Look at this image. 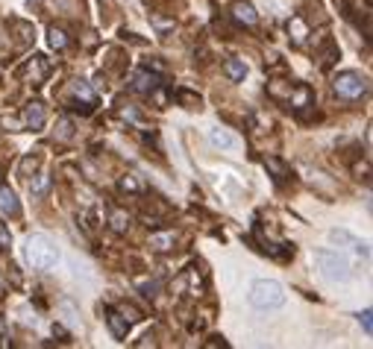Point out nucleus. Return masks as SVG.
Listing matches in <instances>:
<instances>
[{
	"instance_id": "nucleus-18",
	"label": "nucleus",
	"mask_w": 373,
	"mask_h": 349,
	"mask_svg": "<svg viewBox=\"0 0 373 349\" xmlns=\"http://www.w3.org/2000/svg\"><path fill=\"white\" fill-rule=\"evenodd\" d=\"M109 226H112V229H115L118 235H123V232H127V229H130V215H123V211H121V208H112V217H109Z\"/></svg>"
},
{
	"instance_id": "nucleus-25",
	"label": "nucleus",
	"mask_w": 373,
	"mask_h": 349,
	"mask_svg": "<svg viewBox=\"0 0 373 349\" xmlns=\"http://www.w3.org/2000/svg\"><path fill=\"white\" fill-rule=\"evenodd\" d=\"M121 191H130V194H135V191H139V182H135L132 177H121Z\"/></svg>"
},
{
	"instance_id": "nucleus-19",
	"label": "nucleus",
	"mask_w": 373,
	"mask_h": 349,
	"mask_svg": "<svg viewBox=\"0 0 373 349\" xmlns=\"http://www.w3.org/2000/svg\"><path fill=\"white\" fill-rule=\"evenodd\" d=\"M47 39H51V47H53V50H65V47L71 44L68 33H65V30H59V27H51V33H47Z\"/></svg>"
},
{
	"instance_id": "nucleus-2",
	"label": "nucleus",
	"mask_w": 373,
	"mask_h": 349,
	"mask_svg": "<svg viewBox=\"0 0 373 349\" xmlns=\"http://www.w3.org/2000/svg\"><path fill=\"white\" fill-rule=\"evenodd\" d=\"M312 258H315L318 270L327 279H332V282H347L350 279V261H347L341 253H335V249H315Z\"/></svg>"
},
{
	"instance_id": "nucleus-29",
	"label": "nucleus",
	"mask_w": 373,
	"mask_h": 349,
	"mask_svg": "<svg viewBox=\"0 0 373 349\" xmlns=\"http://www.w3.org/2000/svg\"><path fill=\"white\" fill-rule=\"evenodd\" d=\"M206 346H227V341H223V338H209Z\"/></svg>"
},
{
	"instance_id": "nucleus-7",
	"label": "nucleus",
	"mask_w": 373,
	"mask_h": 349,
	"mask_svg": "<svg viewBox=\"0 0 373 349\" xmlns=\"http://www.w3.org/2000/svg\"><path fill=\"white\" fill-rule=\"evenodd\" d=\"M229 15H232L235 24H241V27H256V24H259V12L250 3H241V0H238V3H232Z\"/></svg>"
},
{
	"instance_id": "nucleus-5",
	"label": "nucleus",
	"mask_w": 373,
	"mask_h": 349,
	"mask_svg": "<svg viewBox=\"0 0 373 349\" xmlns=\"http://www.w3.org/2000/svg\"><path fill=\"white\" fill-rule=\"evenodd\" d=\"M159 85H162V77H159V73H153V71H139V73H135V77H132V82H130V89L135 91V94H156L159 91Z\"/></svg>"
},
{
	"instance_id": "nucleus-22",
	"label": "nucleus",
	"mask_w": 373,
	"mask_h": 349,
	"mask_svg": "<svg viewBox=\"0 0 373 349\" xmlns=\"http://www.w3.org/2000/svg\"><path fill=\"white\" fill-rule=\"evenodd\" d=\"M56 138H59V141H71V138H73V120H71V118H62V120L56 123Z\"/></svg>"
},
{
	"instance_id": "nucleus-28",
	"label": "nucleus",
	"mask_w": 373,
	"mask_h": 349,
	"mask_svg": "<svg viewBox=\"0 0 373 349\" xmlns=\"http://www.w3.org/2000/svg\"><path fill=\"white\" fill-rule=\"evenodd\" d=\"M9 241H12V235H9V229L3 226V223H0V249H6Z\"/></svg>"
},
{
	"instance_id": "nucleus-12",
	"label": "nucleus",
	"mask_w": 373,
	"mask_h": 349,
	"mask_svg": "<svg viewBox=\"0 0 373 349\" xmlns=\"http://www.w3.org/2000/svg\"><path fill=\"white\" fill-rule=\"evenodd\" d=\"M173 244H177V232H153L150 235V247L156 253H168V249H173Z\"/></svg>"
},
{
	"instance_id": "nucleus-26",
	"label": "nucleus",
	"mask_w": 373,
	"mask_h": 349,
	"mask_svg": "<svg viewBox=\"0 0 373 349\" xmlns=\"http://www.w3.org/2000/svg\"><path fill=\"white\" fill-rule=\"evenodd\" d=\"M44 188H47V177H39V182H35V185H30V191H33L35 197H39V194H44Z\"/></svg>"
},
{
	"instance_id": "nucleus-17",
	"label": "nucleus",
	"mask_w": 373,
	"mask_h": 349,
	"mask_svg": "<svg viewBox=\"0 0 373 349\" xmlns=\"http://www.w3.org/2000/svg\"><path fill=\"white\" fill-rule=\"evenodd\" d=\"M265 168L273 173V179H279V182H285V179L291 177L288 165H285V161H279V159H273V156H268V159H265Z\"/></svg>"
},
{
	"instance_id": "nucleus-8",
	"label": "nucleus",
	"mask_w": 373,
	"mask_h": 349,
	"mask_svg": "<svg viewBox=\"0 0 373 349\" xmlns=\"http://www.w3.org/2000/svg\"><path fill=\"white\" fill-rule=\"evenodd\" d=\"M285 106H294L297 111H303V109H309V106H315V94L306 89V85H300V82H294V89H291V94H288V103Z\"/></svg>"
},
{
	"instance_id": "nucleus-27",
	"label": "nucleus",
	"mask_w": 373,
	"mask_h": 349,
	"mask_svg": "<svg viewBox=\"0 0 373 349\" xmlns=\"http://www.w3.org/2000/svg\"><path fill=\"white\" fill-rule=\"evenodd\" d=\"M156 291H159V282H144L141 285V294L144 296H156Z\"/></svg>"
},
{
	"instance_id": "nucleus-24",
	"label": "nucleus",
	"mask_w": 373,
	"mask_h": 349,
	"mask_svg": "<svg viewBox=\"0 0 373 349\" xmlns=\"http://www.w3.org/2000/svg\"><path fill=\"white\" fill-rule=\"evenodd\" d=\"M370 317H373V311H370V308H365L362 314H358V323H362V329H365L367 334L373 332V323H370Z\"/></svg>"
},
{
	"instance_id": "nucleus-4",
	"label": "nucleus",
	"mask_w": 373,
	"mask_h": 349,
	"mask_svg": "<svg viewBox=\"0 0 373 349\" xmlns=\"http://www.w3.org/2000/svg\"><path fill=\"white\" fill-rule=\"evenodd\" d=\"M367 77H362L358 71H344V73H338V77L332 80V91H335V97H341V100H347V103H353V100H362L365 94H367Z\"/></svg>"
},
{
	"instance_id": "nucleus-11",
	"label": "nucleus",
	"mask_w": 373,
	"mask_h": 349,
	"mask_svg": "<svg viewBox=\"0 0 373 349\" xmlns=\"http://www.w3.org/2000/svg\"><path fill=\"white\" fill-rule=\"evenodd\" d=\"M329 238H332L335 244H350V249H353V253H356V256H365V258L370 256V249H367V244H362V241H356V238H353V235H347V232H338V229H335V232L329 235Z\"/></svg>"
},
{
	"instance_id": "nucleus-15",
	"label": "nucleus",
	"mask_w": 373,
	"mask_h": 349,
	"mask_svg": "<svg viewBox=\"0 0 373 349\" xmlns=\"http://www.w3.org/2000/svg\"><path fill=\"white\" fill-rule=\"evenodd\" d=\"M209 141H212L215 147H220V150H235V144H238V141H235V135H229L227 129H212V132H209Z\"/></svg>"
},
{
	"instance_id": "nucleus-10",
	"label": "nucleus",
	"mask_w": 373,
	"mask_h": 349,
	"mask_svg": "<svg viewBox=\"0 0 373 349\" xmlns=\"http://www.w3.org/2000/svg\"><path fill=\"white\" fill-rule=\"evenodd\" d=\"M0 211H3L6 217H18L21 215V203L12 188H6V185H0Z\"/></svg>"
},
{
	"instance_id": "nucleus-20",
	"label": "nucleus",
	"mask_w": 373,
	"mask_h": 349,
	"mask_svg": "<svg viewBox=\"0 0 373 349\" xmlns=\"http://www.w3.org/2000/svg\"><path fill=\"white\" fill-rule=\"evenodd\" d=\"M173 97H177V103H182L185 109H200V103H203L200 97H197V94H191V91H185V89H180V91L173 94Z\"/></svg>"
},
{
	"instance_id": "nucleus-23",
	"label": "nucleus",
	"mask_w": 373,
	"mask_h": 349,
	"mask_svg": "<svg viewBox=\"0 0 373 349\" xmlns=\"http://www.w3.org/2000/svg\"><path fill=\"white\" fill-rule=\"evenodd\" d=\"M335 59H338V47H335V44H329V47H327V53H323V59H320V68L327 71V68L332 65Z\"/></svg>"
},
{
	"instance_id": "nucleus-3",
	"label": "nucleus",
	"mask_w": 373,
	"mask_h": 349,
	"mask_svg": "<svg viewBox=\"0 0 373 349\" xmlns=\"http://www.w3.org/2000/svg\"><path fill=\"white\" fill-rule=\"evenodd\" d=\"M250 303H253L256 308H262V311L282 308V305H285V291H282V285L273 282V279H259V282H253V288H250Z\"/></svg>"
},
{
	"instance_id": "nucleus-13",
	"label": "nucleus",
	"mask_w": 373,
	"mask_h": 349,
	"mask_svg": "<svg viewBox=\"0 0 373 349\" xmlns=\"http://www.w3.org/2000/svg\"><path fill=\"white\" fill-rule=\"evenodd\" d=\"M291 89H294V82H282V80L268 82V94H270V100H277V103H288Z\"/></svg>"
},
{
	"instance_id": "nucleus-9",
	"label": "nucleus",
	"mask_w": 373,
	"mask_h": 349,
	"mask_svg": "<svg viewBox=\"0 0 373 349\" xmlns=\"http://www.w3.org/2000/svg\"><path fill=\"white\" fill-rule=\"evenodd\" d=\"M106 323H109V329H112V334H115V338H127V332H130V326L132 323L123 317V311H115V308H109L106 311Z\"/></svg>"
},
{
	"instance_id": "nucleus-16",
	"label": "nucleus",
	"mask_w": 373,
	"mask_h": 349,
	"mask_svg": "<svg viewBox=\"0 0 373 349\" xmlns=\"http://www.w3.org/2000/svg\"><path fill=\"white\" fill-rule=\"evenodd\" d=\"M288 33H291V42H294V44H303V42H306V35H309L306 21H303L300 15H294V18L288 21Z\"/></svg>"
},
{
	"instance_id": "nucleus-30",
	"label": "nucleus",
	"mask_w": 373,
	"mask_h": 349,
	"mask_svg": "<svg viewBox=\"0 0 373 349\" xmlns=\"http://www.w3.org/2000/svg\"><path fill=\"white\" fill-rule=\"evenodd\" d=\"M30 3H39V0H30Z\"/></svg>"
},
{
	"instance_id": "nucleus-6",
	"label": "nucleus",
	"mask_w": 373,
	"mask_h": 349,
	"mask_svg": "<svg viewBox=\"0 0 373 349\" xmlns=\"http://www.w3.org/2000/svg\"><path fill=\"white\" fill-rule=\"evenodd\" d=\"M24 127L27 129H42L44 127V120H47V111H44V103H39V100H33V103L24 106Z\"/></svg>"
},
{
	"instance_id": "nucleus-1",
	"label": "nucleus",
	"mask_w": 373,
	"mask_h": 349,
	"mask_svg": "<svg viewBox=\"0 0 373 349\" xmlns=\"http://www.w3.org/2000/svg\"><path fill=\"white\" fill-rule=\"evenodd\" d=\"M24 256H27V265L33 270H53L59 265V247L47 238V235H30L27 247H24Z\"/></svg>"
},
{
	"instance_id": "nucleus-14",
	"label": "nucleus",
	"mask_w": 373,
	"mask_h": 349,
	"mask_svg": "<svg viewBox=\"0 0 373 349\" xmlns=\"http://www.w3.org/2000/svg\"><path fill=\"white\" fill-rule=\"evenodd\" d=\"M223 73H227L232 82H241L247 77V65L241 59H227V62H223Z\"/></svg>"
},
{
	"instance_id": "nucleus-21",
	"label": "nucleus",
	"mask_w": 373,
	"mask_h": 349,
	"mask_svg": "<svg viewBox=\"0 0 373 349\" xmlns=\"http://www.w3.org/2000/svg\"><path fill=\"white\" fill-rule=\"evenodd\" d=\"M71 89H73V94H77V97H83V103H92V106L97 103V97H94V91H92V89H89V85H85L83 80H77V82H73V85H71Z\"/></svg>"
}]
</instances>
